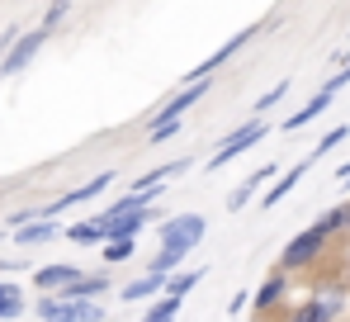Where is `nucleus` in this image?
<instances>
[{
    "label": "nucleus",
    "instance_id": "obj_1",
    "mask_svg": "<svg viewBox=\"0 0 350 322\" xmlns=\"http://www.w3.org/2000/svg\"><path fill=\"white\" fill-rule=\"evenodd\" d=\"M327 232L312 223V227H303V232H293L289 242H284V251H280V261H275V270H284V275H303L308 266H317L322 256H327Z\"/></svg>",
    "mask_w": 350,
    "mask_h": 322
},
{
    "label": "nucleus",
    "instance_id": "obj_2",
    "mask_svg": "<svg viewBox=\"0 0 350 322\" xmlns=\"http://www.w3.org/2000/svg\"><path fill=\"white\" fill-rule=\"evenodd\" d=\"M38 322H105L109 308L100 299H62V294H38L33 304Z\"/></svg>",
    "mask_w": 350,
    "mask_h": 322
},
{
    "label": "nucleus",
    "instance_id": "obj_3",
    "mask_svg": "<svg viewBox=\"0 0 350 322\" xmlns=\"http://www.w3.org/2000/svg\"><path fill=\"white\" fill-rule=\"evenodd\" d=\"M265 138H270V119H265V114H251L246 123H237L232 133H228V138L218 143V152L208 157V171H223V166H228V161H237L241 152H251V147H260Z\"/></svg>",
    "mask_w": 350,
    "mask_h": 322
},
{
    "label": "nucleus",
    "instance_id": "obj_4",
    "mask_svg": "<svg viewBox=\"0 0 350 322\" xmlns=\"http://www.w3.org/2000/svg\"><path fill=\"white\" fill-rule=\"evenodd\" d=\"M204 232H208V218L204 214H175V218H161L157 223V242L180 251V256H189L204 242Z\"/></svg>",
    "mask_w": 350,
    "mask_h": 322
},
{
    "label": "nucleus",
    "instance_id": "obj_5",
    "mask_svg": "<svg viewBox=\"0 0 350 322\" xmlns=\"http://www.w3.org/2000/svg\"><path fill=\"white\" fill-rule=\"evenodd\" d=\"M275 24H280V19H260V24H246V29H241V34H232V38L223 43V48H213V53L204 57V62H199V66H194V71L185 76V86H189V81H199V76H213L218 66H228V62H232V57L241 53V48H246V43H251L256 34H265V29H275Z\"/></svg>",
    "mask_w": 350,
    "mask_h": 322
},
{
    "label": "nucleus",
    "instance_id": "obj_6",
    "mask_svg": "<svg viewBox=\"0 0 350 322\" xmlns=\"http://www.w3.org/2000/svg\"><path fill=\"white\" fill-rule=\"evenodd\" d=\"M346 86H350V81H346V76H341V71H336V76H327V81L317 86V95H312L308 105L298 109V114H289V119H284L280 128H284V133H298V128H308V123H317V119H322L327 109L336 105V95H341Z\"/></svg>",
    "mask_w": 350,
    "mask_h": 322
},
{
    "label": "nucleus",
    "instance_id": "obj_7",
    "mask_svg": "<svg viewBox=\"0 0 350 322\" xmlns=\"http://www.w3.org/2000/svg\"><path fill=\"white\" fill-rule=\"evenodd\" d=\"M208 90H213V76H199V81L180 86V90L171 95V100H161V105H157L152 114H147V128H152V123H171V119H185V114H189V109L199 105V100H204Z\"/></svg>",
    "mask_w": 350,
    "mask_h": 322
},
{
    "label": "nucleus",
    "instance_id": "obj_8",
    "mask_svg": "<svg viewBox=\"0 0 350 322\" xmlns=\"http://www.w3.org/2000/svg\"><path fill=\"white\" fill-rule=\"evenodd\" d=\"M289 280L293 275H284V270H270V280L251 294V308H256V318H280L284 313V299H289Z\"/></svg>",
    "mask_w": 350,
    "mask_h": 322
},
{
    "label": "nucleus",
    "instance_id": "obj_9",
    "mask_svg": "<svg viewBox=\"0 0 350 322\" xmlns=\"http://www.w3.org/2000/svg\"><path fill=\"white\" fill-rule=\"evenodd\" d=\"M109 185H114V171H100V175H90L85 185H76V190L57 195L53 204H43V218H57V214H66V209H76V204H90V199H100V190H109Z\"/></svg>",
    "mask_w": 350,
    "mask_h": 322
},
{
    "label": "nucleus",
    "instance_id": "obj_10",
    "mask_svg": "<svg viewBox=\"0 0 350 322\" xmlns=\"http://www.w3.org/2000/svg\"><path fill=\"white\" fill-rule=\"evenodd\" d=\"M346 299H350V289L341 284V275H336V280H322V284L308 294V304L317 308V318H322V322H341V318H346V308H350Z\"/></svg>",
    "mask_w": 350,
    "mask_h": 322
},
{
    "label": "nucleus",
    "instance_id": "obj_11",
    "mask_svg": "<svg viewBox=\"0 0 350 322\" xmlns=\"http://www.w3.org/2000/svg\"><path fill=\"white\" fill-rule=\"evenodd\" d=\"M43 43H48V29H43V24H38V29H29V34H19V38H14V48L0 57V76H19V71L38 57Z\"/></svg>",
    "mask_w": 350,
    "mask_h": 322
},
{
    "label": "nucleus",
    "instance_id": "obj_12",
    "mask_svg": "<svg viewBox=\"0 0 350 322\" xmlns=\"http://www.w3.org/2000/svg\"><path fill=\"white\" fill-rule=\"evenodd\" d=\"M147 223H161V209H133V214H118V218H100V227H105V242H118V237H137Z\"/></svg>",
    "mask_w": 350,
    "mask_h": 322
},
{
    "label": "nucleus",
    "instance_id": "obj_13",
    "mask_svg": "<svg viewBox=\"0 0 350 322\" xmlns=\"http://www.w3.org/2000/svg\"><path fill=\"white\" fill-rule=\"evenodd\" d=\"M180 171H189V157H175V161H166V166H157V171H147V175H137L133 190L142 195V204H152V199L166 190V180H175Z\"/></svg>",
    "mask_w": 350,
    "mask_h": 322
},
{
    "label": "nucleus",
    "instance_id": "obj_14",
    "mask_svg": "<svg viewBox=\"0 0 350 322\" xmlns=\"http://www.w3.org/2000/svg\"><path fill=\"white\" fill-rule=\"evenodd\" d=\"M81 275H85V270L71 266V261H57V266H38V270H33V289H38V294H62V289H66V284H76Z\"/></svg>",
    "mask_w": 350,
    "mask_h": 322
},
{
    "label": "nucleus",
    "instance_id": "obj_15",
    "mask_svg": "<svg viewBox=\"0 0 350 322\" xmlns=\"http://www.w3.org/2000/svg\"><path fill=\"white\" fill-rule=\"evenodd\" d=\"M308 166H312V161L303 157V161H293L289 171H280V180H275V185H270V190L260 195V204H265V209H275V204H284V199H289L293 190H298V180L308 175Z\"/></svg>",
    "mask_w": 350,
    "mask_h": 322
},
{
    "label": "nucleus",
    "instance_id": "obj_16",
    "mask_svg": "<svg viewBox=\"0 0 350 322\" xmlns=\"http://www.w3.org/2000/svg\"><path fill=\"white\" fill-rule=\"evenodd\" d=\"M166 280H171V275L147 270V275H137L133 284H123V289H118V299H123V304H137V299H161V294H166Z\"/></svg>",
    "mask_w": 350,
    "mask_h": 322
},
{
    "label": "nucleus",
    "instance_id": "obj_17",
    "mask_svg": "<svg viewBox=\"0 0 350 322\" xmlns=\"http://www.w3.org/2000/svg\"><path fill=\"white\" fill-rule=\"evenodd\" d=\"M270 175H275V161H270V166H256V171H251V175H246V180L237 185L232 195H228V214H241V209H246V204L256 199V190H260V185H265Z\"/></svg>",
    "mask_w": 350,
    "mask_h": 322
},
{
    "label": "nucleus",
    "instance_id": "obj_18",
    "mask_svg": "<svg viewBox=\"0 0 350 322\" xmlns=\"http://www.w3.org/2000/svg\"><path fill=\"white\" fill-rule=\"evenodd\" d=\"M109 284H114V280H109L105 270H95V275H81L76 284H66V289H62V299H105V294H109Z\"/></svg>",
    "mask_w": 350,
    "mask_h": 322
},
{
    "label": "nucleus",
    "instance_id": "obj_19",
    "mask_svg": "<svg viewBox=\"0 0 350 322\" xmlns=\"http://www.w3.org/2000/svg\"><path fill=\"white\" fill-rule=\"evenodd\" d=\"M53 237H62V227L53 218H33V223L14 227V242H19V247H38V242H53Z\"/></svg>",
    "mask_w": 350,
    "mask_h": 322
},
{
    "label": "nucleus",
    "instance_id": "obj_20",
    "mask_svg": "<svg viewBox=\"0 0 350 322\" xmlns=\"http://www.w3.org/2000/svg\"><path fill=\"white\" fill-rule=\"evenodd\" d=\"M62 237H66V242H76V247H105V227H100V218L71 223V227H62Z\"/></svg>",
    "mask_w": 350,
    "mask_h": 322
},
{
    "label": "nucleus",
    "instance_id": "obj_21",
    "mask_svg": "<svg viewBox=\"0 0 350 322\" xmlns=\"http://www.w3.org/2000/svg\"><path fill=\"white\" fill-rule=\"evenodd\" d=\"M204 275H208L204 266H194V270H175L171 280H166V294H175V299H189V294H194V284H199Z\"/></svg>",
    "mask_w": 350,
    "mask_h": 322
},
{
    "label": "nucleus",
    "instance_id": "obj_22",
    "mask_svg": "<svg viewBox=\"0 0 350 322\" xmlns=\"http://www.w3.org/2000/svg\"><path fill=\"white\" fill-rule=\"evenodd\" d=\"M346 138H350V123H336V128H327V133H322V143H317V147L308 152V161H322L327 152H336V147H341Z\"/></svg>",
    "mask_w": 350,
    "mask_h": 322
},
{
    "label": "nucleus",
    "instance_id": "obj_23",
    "mask_svg": "<svg viewBox=\"0 0 350 322\" xmlns=\"http://www.w3.org/2000/svg\"><path fill=\"white\" fill-rule=\"evenodd\" d=\"M100 251H105V266H123V261H133V251H137V237H118V242H105Z\"/></svg>",
    "mask_w": 350,
    "mask_h": 322
},
{
    "label": "nucleus",
    "instance_id": "obj_24",
    "mask_svg": "<svg viewBox=\"0 0 350 322\" xmlns=\"http://www.w3.org/2000/svg\"><path fill=\"white\" fill-rule=\"evenodd\" d=\"M24 313V289L19 284H0V322Z\"/></svg>",
    "mask_w": 350,
    "mask_h": 322
},
{
    "label": "nucleus",
    "instance_id": "obj_25",
    "mask_svg": "<svg viewBox=\"0 0 350 322\" xmlns=\"http://www.w3.org/2000/svg\"><path fill=\"white\" fill-rule=\"evenodd\" d=\"M289 76H284V81H275V86H270V90H265V95H260V100H256V105H251V114H270V109H280V100H284V95H289Z\"/></svg>",
    "mask_w": 350,
    "mask_h": 322
},
{
    "label": "nucleus",
    "instance_id": "obj_26",
    "mask_svg": "<svg viewBox=\"0 0 350 322\" xmlns=\"http://www.w3.org/2000/svg\"><path fill=\"white\" fill-rule=\"evenodd\" d=\"M317 227H322L327 237H341V232H346V204H336V209H327V214L317 218Z\"/></svg>",
    "mask_w": 350,
    "mask_h": 322
},
{
    "label": "nucleus",
    "instance_id": "obj_27",
    "mask_svg": "<svg viewBox=\"0 0 350 322\" xmlns=\"http://www.w3.org/2000/svg\"><path fill=\"white\" fill-rule=\"evenodd\" d=\"M180 128H185V119H171V123H152V128H147V143H152V147H161V143H171Z\"/></svg>",
    "mask_w": 350,
    "mask_h": 322
},
{
    "label": "nucleus",
    "instance_id": "obj_28",
    "mask_svg": "<svg viewBox=\"0 0 350 322\" xmlns=\"http://www.w3.org/2000/svg\"><path fill=\"white\" fill-rule=\"evenodd\" d=\"M185 256L180 251H171V247H157V256H152V270H161V275H175V266H180Z\"/></svg>",
    "mask_w": 350,
    "mask_h": 322
},
{
    "label": "nucleus",
    "instance_id": "obj_29",
    "mask_svg": "<svg viewBox=\"0 0 350 322\" xmlns=\"http://www.w3.org/2000/svg\"><path fill=\"white\" fill-rule=\"evenodd\" d=\"M66 14H71V0H53V5H48V14H43V29L53 34V29H57Z\"/></svg>",
    "mask_w": 350,
    "mask_h": 322
},
{
    "label": "nucleus",
    "instance_id": "obj_30",
    "mask_svg": "<svg viewBox=\"0 0 350 322\" xmlns=\"http://www.w3.org/2000/svg\"><path fill=\"white\" fill-rule=\"evenodd\" d=\"M284 322H322V318H317V308H312V304H298V308L284 313Z\"/></svg>",
    "mask_w": 350,
    "mask_h": 322
},
{
    "label": "nucleus",
    "instance_id": "obj_31",
    "mask_svg": "<svg viewBox=\"0 0 350 322\" xmlns=\"http://www.w3.org/2000/svg\"><path fill=\"white\" fill-rule=\"evenodd\" d=\"M246 304H251V294H232V304H228V313H241Z\"/></svg>",
    "mask_w": 350,
    "mask_h": 322
},
{
    "label": "nucleus",
    "instance_id": "obj_32",
    "mask_svg": "<svg viewBox=\"0 0 350 322\" xmlns=\"http://www.w3.org/2000/svg\"><path fill=\"white\" fill-rule=\"evenodd\" d=\"M336 180H341V185H350V161H341V166H336Z\"/></svg>",
    "mask_w": 350,
    "mask_h": 322
},
{
    "label": "nucleus",
    "instance_id": "obj_33",
    "mask_svg": "<svg viewBox=\"0 0 350 322\" xmlns=\"http://www.w3.org/2000/svg\"><path fill=\"white\" fill-rule=\"evenodd\" d=\"M341 284H346V289H350V256H346V261H341Z\"/></svg>",
    "mask_w": 350,
    "mask_h": 322
},
{
    "label": "nucleus",
    "instance_id": "obj_34",
    "mask_svg": "<svg viewBox=\"0 0 350 322\" xmlns=\"http://www.w3.org/2000/svg\"><path fill=\"white\" fill-rule=\"evenodd\" d=\"M341 237H350V199H346V232H341Z\"/></svg>",
    "mask_w": 350,
    "mask_h": 322
},
{
    "label": "nucleus",
    "instance_id": "obj_35",
    "mask_svg": "<svg viewBox=\"0 0 350 322\" xmlns=\"http://www.w3.org/2000/svg\"><path fill=\"white\" fill-rule=\"evenodd\" d=\"M341 76H346V81H350V57H346V62H341Z\"/></svg>",
    "mask_w": 350,
    "mask_h": 322
},
{
    "label": "nucleus",
    "instance_id": "obj_36",
    "mask_svg": "<svg viewBox=\"0 0 350 322\" xmlns=\"http://www.w3.org/2000/svg\"><path fill=\"white\" fill-rule=\"evenodd\" d=\"M346 48H350V38H346Z\"/></svg>",
    "mask_w": 350,
    "mask_h": 322
}]
</instances>
